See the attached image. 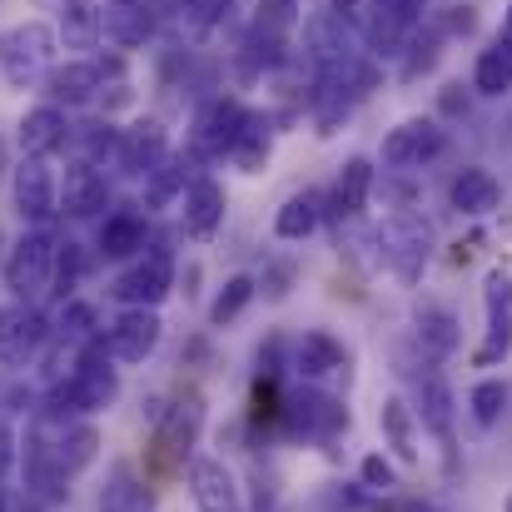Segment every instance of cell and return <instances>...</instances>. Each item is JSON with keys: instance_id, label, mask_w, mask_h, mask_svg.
<instances>
[{"instance_id": "cell-33", "label": "cell", "mask_w": 512, "mask_h": 512, "mask_svg": "<svg viewBox=\"0 0 512 512\" xmlns=\"http://www.w3.org/2000/svg\"><path fill=\"white\" fill-rule=\"evenodd\" d=\"M55 40H65V50H95L105 40V30H100V0H60Z\"/></svg>"}, {"instance_id": "cell-9", "label": "cell", "mask_w": 512, "mask_h": 512, "mask_svg": "<svg viewBox=\"0 0 512 512\" xmlns=\"http://www.w3.org/2000/svg\"><path fill=\"white\" fill-rule=\"evenodd\" d=\"M279 423L289 433H304V438L329 443V438L348 433V408H343L334 393H324V388L309 383L299 393H279Z\"/></svg>"}, {"instance_id": "cell-42", "label": "cell", "mask_w": 512, "mask_h": 512, "mask_svg": "<svg viewBox=\"0 0 512 512\" xmlns=\"http://www.w3.org/2000/svg\"><path fill=\"white\" fill-rule=\"evenodd\" d=\"M70 140H80V145H85V155H80V160H85V165H95L100 174L120 165V130H115L110 120H105V125H85V130H80V135H70Z\"/></svg>"}, {"instance_id": "cell-29", "label": "cell", "mask_w": 512, "mask_h": 512, "mask_svg": "<svg viewBox=\"0 0 512 512\" xmlns=\"http://www.w3.org/2000/svg\"><path fill=\"white\" fill-rule=\"evenodd\" d=\"M95 512H160V493L130 463H115L110 478H105V488H100V508Z\"/></svg>"}, {"instance_id": "cell-49", "label": "cell", "mask_w": 512, "mask_h": 512, "mask_svg": "<svg viewBox=\"0 0 512 512\" xmlns=\"http://www.w3.org/2000/svg\"><path fill=\"white\" fill-rule=\"evenodd\" d=\"M493 45L503 50L512 60V0H508V10H503V25H498V35H493Z\"/></svg>"}, {"instance_id": "cell-28", "label": "cell", "mask_w": 512, "mask_h": 512, "mask_svg": "<svg viewBox=\"0 0 512 512\" xmlns=\"http://www.w3.org/2000/svg\"><path fill=\"white\" fill-rule=\"evenodd\" d=\"M100 30H105V40L125 55V50H140L150 35H155V10L145 5V0H115V5H105L100 10Z\"/></svg>"}, {"instance_id": "cell-34", "label": "cell", "mask_w": 512, "mask_h": 512, "mask_svg": "<svg viewBox=\"0 0 512 512\" xmlns=\"http://www.w3.org/2000/svg\"><path fill=\"white\" fill-rule=\"evenodd\" d=\"M50 339L55 343H70V348H80V343L100 339V309L90 304V299H65L55 314H50Z\"/></svg>"}, {"instance_id": "cell-6", "label": "cell", "mask_w": 512, "mask_h": 512, "mask_svg": "<svg viewBox=\"0 0 512 512\" xmlns=\"http://www.w3.org/2000/svg\"><path fill=\"white\" fill-rule=\"evenodd\" d=\"M55 234L50 229H25L10 254H5V289L15 304H35L45 289H50V274H55Z\"/></svg>"}, {"instance_id": "cell-14", "label": "cell", "mask_w": 512, "mask_h": 512, "mask_svg": "<svg viewBox=\"0 0 512 512\" xmlns=\"http://www.w3.org/2000/svg\"><path fill=\"white\" fill-rule=\"evenodd\" d=\"M483 309H488V329H483V343L473 348V368H498L512 353V279L503 269L488 274Z\"/></svg>"}, {"instance_id": "cell-5", "label": "cell", "mask_w": 512, "mask_h": 512, "mask_svg": "<svg viewBox=\"0 0 512 512\" xmlns=\"http://www.w3.org/2000/svg\"><path fill=\"white\" fill-rule=\"evenodd\" d=\"M423 10H428V0H368L363 15H358V40L368 45L363 55L368 60L403 55V45L423 25Z\"/></svg>"}, {"instance_id": "cell-44", "label": "cell", "mask_w": 512, "mask_h": 512, "mask_svg": "<svg viewBox=\"0 0 512 512\" xmlns=\"http://www.w3.org/2000/svg\"><path fill=\"white\" fill-rule=\"evenodd\" d=\"M358 483H363L368 493H388V488H398V468H393V458H388V453H363V463H358Z\"/></svg>"}, {"instance_id": "cell-13", "label": "cell", "mask_w": 512, "mask_h": 512, "mask_svg": "<svg viewBox=\"0 0 512 512\" xmlns=\"http://www.w3.org/2000/svg\"><path fill=\"white\" fill-rule=\"evenodd\" d=\"M100 339L115 363H145L165 343V319H160V309H120L110 319V329H100Z\"/></svg>"}, {"instance_id": "cell-17", "label": "cell", "mask_w": 512, "mask_h": 512, "mask_svg": "<svg viewBox=\"0 0 512 512\" xmlns=\"http://www.w3.org/2000/svg\"><path fill=\"white\" fill-rule=\"evenodd\" d=\"M10 194H15V214L30 229H50V219H60L55 209V174L45 160H20L10 174Z\"/></svg>"}, {"instance_id": "cell-12", "label": "cell", "mask_w": 512, "mask_h": 512, "mask_svg": "<svg viewBox=\"0 0 512 512\" xmlns=\"http://www.w3.org/2000/svg\"><path fill=\"white\" fill-rule=\"evenodd\" d=\"M443 150H448V130L433 115H413V120H403L383 135V165L388 170H418V165L438 160Z\"/></svg>"}, {"instance_id": "cell-47", "label": "cell", "mask_w": 512, "mask_h": 512, "mask_svg": "<svg viewBox=\"0 0 512 512\" xmlns=\"http://www.w3.org/2000/svg\"><path fill=\"white\" fill-rule=\"evenodd\" d=\"M15 463H20V438H15L10 423H0V483L15 473Z\"/></svg>"}, {"instance_id": "cell-36", "label": "cell", "mask_w": 512, "mask_h": 512, "mask_svg": "<svg viewBox=\"0 0 512 512\" xmlns=\"http://www.w3.org/2000/svg\"><path fill=\"white\" fill-rule=\"evenodd\" d=\"M269 145H274V125H269V115L264 110H249V120H244V135H239V145H234V165L244 174H259L264 170V160H269Z\"/></svg>"}, {"instance_id": "cell-51", "label": "cell", "mask_w": 512, "mask_h": 512, "mask_svg": "<svg viewBox=\"0 0 512 512\" xmlns=\"http://www.w3.org/2000/svg\"><path fill=\"white\" fill-rule=\"evenodd\" d=\"M398 512H443L438 503H428V498H413V503H403Z\"/></svg>"}, {"instance_id": "cell-26", "label": "cell", "mask_w": 512, "mask_h": 512, "mask_svg": "<svg viewBox=\"0 0 512 512\" xmlns=\"http://www.w3.org/2000/svg\"><path fill=\"white\" fill-rule=\"evenodd\" d=\"M378 428H383V443H388V453L403 463V468H418V418H413V403L403 398V393H388L383 403H378Z\"/></svg>"}, {"instance_id": "cell-25", "label": "cell", "mask_w": 512, "mask_h": 512, "mask_svg": "<svg viewBox=\"0 0 512 512\" xmlns=\"http://www.w3.org/2000/svg\"><path fill=\"white\" fill-rule=\"evenodd\" d=\"M343 363H348V348H343V339H334L329 329H304V334L294 339L289 368H294L304 383H319V378L339 373Z\"/></svg>"}, {"instance_id": "cell-35", "label": "cell", "mask_w": 512, "mask_h": 512, "mask_svg": "<svg viewBox=\"0 0 512 512\" xmlns=\"http://www.w3.org/2000/svg\"><path fill=\"white\" fill-rule=\"evenodd\" d=\"M259 299V284H254V274H229L224 284H219V294L209 299V329H224V324H234L249 304Z\"/></svg>"}, {"instance_id": "cell-19", "label": "cell", "mask_w": 512, "mask_h": 512, "mask_svg": "<svg viewBox=\"0 0 512 512\" xmlns=\"http://www.w3.org/2000/svg\"><path fill=\"white\" fill-rule=\"evenodd\" d=\"M150 244V214L140 204H120V209H105L100 219V234H95V249L100 259L110 264H130L135 254H145Z\"/></svg>"}, {"instance_id": "cell-10", "label": "cell", "mask_w": 512, "mask_h": 512, "mask_svg": "<svg viewBox=\"0 0 512 512\" xmlns=\"http://www.w3.org/2000/svg\"><path fill=\"white\" fill-rule=\"evenodd\" d=\"M413 418L438 438L443 458H448V473H458V398L448 388L443 373H423L418 388H413Z\"/></svg>"}, {"instance_id": "cell-39", "label": "cell", "mask_w": 512, "mask_h": 512, "mask_svg": "<svg viewBox=\"0 0 512 512\" xmlns=\"http://www.w3.org/2000/svg\"><path fill=\"white\" fill-rule=\"evenodd\" d=\"M239 60L249 65V75H259V70H274V65H284L289 60V40L284 35H274V30H249L244 40H239Z\"/></svg>"}, {"instance_id": "cell-11", "label": "cell", "mask_w": 512, "mask_h": 512, "mask_svg": "<svg viewBox=\"0 0 512 512\" xmlns=\"http://www.w3.org/2000/svg\"><path fill=\"white\" fill-rule=\"evenodd\" d=\"M304 45H309V60H314L319 75H343V70H353L363 60L358 30L348 20H339L334 10H319V15L304 20Z\"/></svg>"}, {"instance_id": "cell-41", "label": "cell", "mask_w": 512, "mask_h": 512, "mask_svg": "<svg viewBox=\"0 0 512 512\" xmlns=\"http://www.w3.org/2000/svg\"><path fill=\"white\" fill-rule=\"evenodd\" d=\"M508 383L503 378H478L473 383V393H468V413H473V423L478 428H498L503 423V413H508Z\"/></svg>"}, {"instance_id": "cell-40", "label": "cell", "mask_w": 512, "mask_h": 512, "mask_svg": "<svg viewBox=\"0 0 512 512\" xmlns=\"http://www.w3.org/2000/svg\"><path fill=\"white\" fill-rule=\"evenodd\" d=\"M473 90L488 95V100H503L512 90V60L498 50V45L478 50V60H473Z\"/></svg>"}, {"instance_id": "cell-21", "label": "cell", "mask_w": 512, "mask_h": 512, "mask_svg": "<svg viewBox=\"0 0 512 512\" xmlns=\"http://www.w3.org/2000/svg\"><path fill=\"white\" fill-rule=\"evenodd\" d=\"M165 155H170V135H165V125L155 115H145L130 130H120V165L115 170L130 174V179H145Z\"/></svg>"}, {"instance_id": "cell-54", "label": "cell", "mask_w": 512, "mask_h": 512, "mask_svg": "<svg viewBox=\"0 0 512 512\" xmlns=\"http://www.w3.org/2000/svg\"><path fill=\"white\" fill-rule=\"evenodd\" d=\"M503 512H512V498H508V508H503Z\"/></svg>"}, {"instance_id": "cell-37", "label": "cell", "mask_w": 512, "mask_h": 512, "mask_svg": "<svg viewBox=\"0 0 512 512\" xmlns=\"http://www.w3.org/2000/svg\"><path fill=\"white\" fill-rule=\"evenodd\" d=\"M85 269H90L85 244H75V239L55 244V274H50V304H55V309H60L65 299H75V289H80Z\"/></svg>"}, {"instance_id": "cell-31", "label": "cell", "mask_w": 512, "mask_h": 512, "mask_svg": "<svg viewBox=\"0 0 512 512\" xmlns=\"http://www.w3.org/2000/svg\"><path fill=\"white\" fill-rule=\"evenodd\" d=\"M189 179H194V160L170 150L155 170L145 174V199H140V209H145V214H160V209L179 204V199H184V189H189Z\"/></svg>"}, {"instance_id": "cell-32", "label": "cell", "mask_w": 512, "mask_h": 512, "mask_svg": "<svg viewBox=\"0 0 512 512\" xmlns=\"http://www.w3.org/2000/svg\"><path fill=\"white\" fill-rule=\"evenodd\" d=\"M418 343H423V353L428 358H453L458 353V343H463V324H458V314L453 309H443V304H418Z\"/></svg>"}, {"instance_id": "cell-3", "label": "cell", "mask_w": 512, "mask_h": 512, "mask_svg": "<svg viewBox=\"0 0 512 512\" xmlns=\"http://www.w3.org/2000/svg\"><path fill=\"white\" fill-rule=\"evenodd\" d=\"M120 309H160L174 294V249L165 239H150L145 254H135L105 289Z\"/></svg>"}, {"instance_id": "cell-48", "label": "cell", "mask_w": 512, "mask_h": 512, "mask_svg": "<svg viewBox=\"0 0 512 512\" xmlns=\"http://www.w3.org/2000/svg\"><path fill=\"white\" fill-rule=\"evenodd\" d=\"M438 105H443L448 120H458V115H468V90L463 85H443V100Z\"/></svg>"}, {"instance_id": "cell-20", "label": "cell", "mask_w": 512, "mask_h": 512, "mask_svg": "<svg viewBox=\"0 0 512 512\" xmlns=\"http://www.w3.org/2000/svg\"><path fill=\"white\" fill-rule=\"evenodd\" d=\"M373 184H378L373 160L368 155H348L334 189L324 194V219H358L368 209V199H373Z\"/></svg>"}, {"instance_id": "cell-46", "label": "cell", "mask_w": 512, "mask_h": 512, "mask_svg": "<svg viewBox=\"0 0 512 512\" xmlns=\"http://www.w3.org/2000/svg\"><path fill=\"white\" fill-rule=\"evenodd\" d=\"M254 284H259V294H269V299H289V289H294V264H289V259H274V264H264V274H259Z\"/></svg>"}, {"instance_id": "cell-16", "label": "cell", "mask_w": 512, "mask_h": 512, "mask_svg": "<svg viewBox=\"0 0 512 512\" xmlns=\"http://www.w3.org/2000/svg\"><path fill=\"white\" fill-rule=\"evenodd\" d=\"M189 498L199 512H249L244 488L224 458H189Z\"/></svg>"}, {"instance_id": "cell-4", "label": "cell", "mask_w": 512, "mask_h": 512, "mask_svg": "<svg viewBox=\"0 0 512 512\" xmlns=\"http://www.w3.org/2000/svg\"><path fill=\"white\" fill-rule=\"evenodd\" d=\"M244 120H249V105L244 100H234V95L204 100L199 115H194V125H189V150L184 155L199 160V165L229 160L234 145H239V135H244Z\"/></svg>"}, {"instance_id": "cell-7", "label": "cell", "mask_w": 512, "mask_h": 512, "mask_svg": "<svg viewBox=\"0 0 512 512\" xmlns=\"http://www.w3.org/2000/svg\"><path fill=\"white\" fill-rule=\"evenodd\" d=\"M50 348V314H40L35 304H0V368L5 373H25L40 363V353Z\"/></svg>"}, {"instance_id": "cell-53", "label": "cell", "mask_w": 512, "mask_h": 512, "mask_svg": "<svg viewBox=\"0 0 512 512\" xmlns=\"http://www.w3.org/2000/svg\"><path fill=\"white\" fill-rule=\"evenodd\" d=\"M0 170H5V145H0Z\"/></svg>"}, {"instance_id": "cell-22", "label": "cell", "mask_w": 512, "mask_h": 512, "mask_svg": "<svg viewBox=\"0 0 512 512\" xmlns=\"http://www.w3.org/2000/svg\"><path fill=\"white\" fill-rule=\"evenodd\" d=\"M70 135H75V130H70L65 110H55V105L25 110V120H20V130H15L25 160H50V155H60V150L70 145Z\"/></svg>"}, {"instance_id": "cell-30", "label": "cell", "mask_w": 512, "mask_h": 512, "mask_svg": "<svg viewBox=\"0 0 512 512\" xmlns=\"http://www.w3.org/2000/svg\"><path fill=\"white\" fill-rule=\"evenodd\" d=\"M319 224H324V189H294L274 209V239L284 244H304Z\"/></svg>"}, {"instance_id": "cell-15", "label": "cell", "mask_w": 512, "mask_h": 512, "mask_svg": "<svg viewBox=\"0 0 512 512\" xmlns=\"http://www.w3.org/2000/svg\"><path fill=\"white\" fill-rule=\"evenodd\" d=\"M224 209H229V194L214 174H194L184 199H179V229L194 239V244H209L219 229H224Z\"/></svg>"}, {"instance_id": "cell-38", "label": "cell", "mask_w": 512, "mask_h": 512, "mask_svg": "<svg viewBox=\"0 0 512 512\" xmlns=\"http://www.w3.org/2000/svg\"><path fill=\"white\" fill-rule=\"evenodd\" d=\"M229 15H234V0H174V20H179V30L194 35V40L214 35Z\"/></svg>"}, {"instance_id": "cell-45", "label": "cell", "mask_w": 512, "mask_h": 512, "mask_svg": "<svg viewBox=\"0 0 512 512\" xmlns=\"http://www.w3.org/2000/svg\"><path fill=\"white\" fill-rule=\"evenodd\" d=\"M299 20V0H259V30H274V35H289V25Z\"/></svg>"}, {"instance_id": "cell-43", "label": "cell", "mask_w": 512, "mask_h": 512, "mask_svg": "<svg viewBox=\"0 0 512 512\" xmlns=\"http://www.w3.org/2000/svg\"><path fill=\"white\" fill-rule=\"evenodd\" d=\"M438 45H443V35H438V30H428V35H418V30H413V40L403 45V50H413V55L403 60V80H418L423 70H433V65H438Z\"/></svg>"}, {"instance_id": "cell-2", "label": "cell", "mask_w": 512, "mask_h": 512, "mask_svg": "<svg viewBox=\"0 0 512 512\" xmlns=\"http://www.w3.org/2000/svg\"><path fill=\"white\" fill-rule=\"evenodd\" d=\"M55 25L45 20H20L10 30H0V85L5 90H30L55 70Z\"/></svg>"}, {"instance_id": "cell-18", "label": "cell", "mask_w": 512, "mask_h": 512, "mask_svg": "<svg viewBox=\"0 0 512 512\" xmlns=\"http://www.w3.org/2000/svg\"><path fill=\"white\" fill-rule=\"evenodd\" d=\"M55 209L65 219H105V209H110V179L95 170V165H85V160L65 165V179L55 184Z\"/></svg>"}, {"instance_id": "cell-27", "label": "cell", "mask_w": 512, "mask_h": 512, "mask_svg": "<svg viewBox=\"0 0 512 512\" xmlns=\"http://www.w3.org/2000/svg\"><path fill=\"white\" fill-rule=\"evenodd\" d=\"M50 428V423H45ZM50 458H55V468L65 473V483H75L95 458H100V428L95 423H65V428H55V438H50Z\"/></svg>"}, {"instance_id": "cell-8", "label": "cell", "mask_w": 512, "mask_h": 512, "mask_svg": "<svg viewBox=\"0 0 512 512\" xmlns=\"http://www.w3.org/2000/svg\"><path fill=\"white\" fill-rule=\"evenodd\" d=\"M378 254H383V264L403 279V284H413L423 269H428V259H433V224L423 219V214H393L383 229H378Z\"/></svg>"}, {"instance_id": "cell-23", "label": "cell", "mask_w": 512, "mask_h": 512, "mask_svg": "<svg viewBox=\"0 0 512 512\" xmlns=\"http://www.w3.org/2000/svg\"><path fill=\"white\" fill-rule=\"evenodd\" d=\"M45 95L55 110H85L100 100V65L85 55V60H70V65H55L45 75Z\"/></svg>"}, {"instance_id": "cell-52", "label": "cell", "mask_w": 512, "mask_h": 512, "mask_svg": "<svg viewBox=\"0 0 512 512\" xmlns=\"http://www.w3.org/2000/svg\"><path fill=\"white\" fill-rule=\"evenodd\" d=\"M0 512H10V493L5 488H0Z\"/></svg>"}, {"instance_id": "cell-50", "label": "cell", "mask_w": 512, "mask_h": 512, "mask_svg": "<svg viewBox=\"0 0 512 512\" xmlns=\"http://www.w3.org/2000/svg\"><path fill=\"white\" fill-rule=\"evenodd\" d=\"M10 512H45V503H40V498H30V493H25V498H15V503H10Z\"/></svg>"}, {"instance_id": "cell-1", "label": "cell", "mask_w": 512, "mask_h": 512, "mask_svg": "<svg viewBox=\"0 0 512 512\" xmlns=\"http://www.w3.org/2000/svg\"><path fill=\"white\" fill-rule=\"evenodd\" d=\"M150 423H155L150 458L160 468H184L194 458V448H199V433H204V393L199 388H179L170 403L155 398Z\"/></svg>"}, {"instance_id": "cell-24", "label": "cell", "mask_w": 512, "mask_h": 512, "mask_svg": "<svg viewBox=\"0 0 512 512\" xmlns=\"http://www.w3.org/2000/svg\"><path fill=\"white\" fill-rule=\"evenodd\" d=\"M448 204H453L463 219H488V214L503 204V179L493 170H483V165H468V170L453 174Z\"/></svg>"}]
</instances>
